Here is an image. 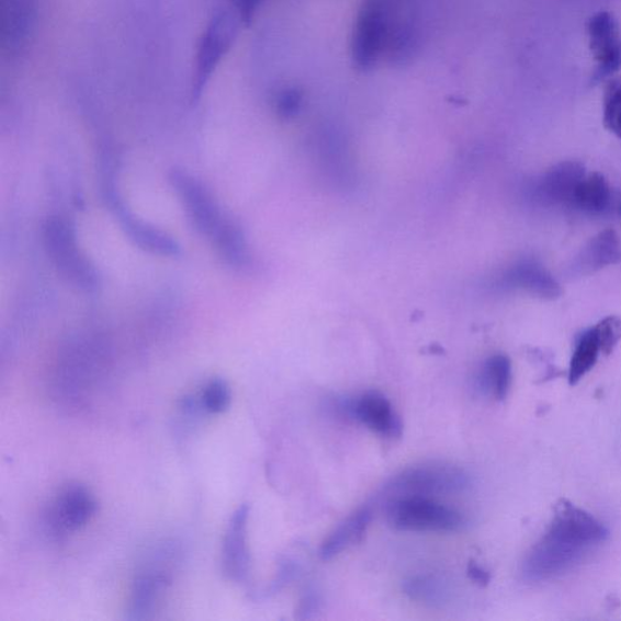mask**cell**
Masks as SVG:
<instances>
[{
	"label": "cell",
	"instance_id": "obj_8",
	"mask_svg": "<svg viewBox=\"0 0 621 621\" xmlns=\"http://www.w3.org/2000/svg\"><path fill=\"white\" fill-rule=\"evenodd\" d=\"M586 31L596 61L592 83L597 84L621 70V33L617 20L607 11L591 16Z\"/></svg>",
	"mask_w": 621,
	"mask_h": 621
},
{
	"label": "cell",
	"instance_id": "obj_1",
	"mask_svg": "<svg viewBox=\"0 0 621 621\" xmlns=\"http://www.w3.org/2000/svg\"><path fill=\"white\" fill-rule=\"evenodd\" d=\"M608 529L592 515L568 500H561L546 533L522 563L528 583L556 579L577 568L606 543Z\"/></svg>",
	"mask_w": 621,
	"mask_h": 621
},
{
	"label": "cell",
	"instance_id": "obj_24",
	"mask_svg": "<svg viewBox=\"0 0 621 621\" xmlns=\"http://www.w3.org/2000/svg\"><path fill=\"white\" fill-rule=\"evenodd\" d=\"M232 2L240 22L250 24L251 20L255 19L264 0H232Z\"/></svg>",
	"mask_w": 621,
	"mask_h": 621
},
{
	"label": "cell",
	"instance_id": "obj_26",
	"mask_svg": "<svg viewBox=\"0 0 621 621\" xmlns=\"http://www.w3.org/2000/svg\"><path fill=\"white\" fill-rule=\"evenodd\" d=\"M297 575V565L291 560H285L281 563L280 571L278 574V579L274 580L272 585L273 591H278L283 588L284 585L292 582Z\"/></svg>",
	"mask_w": 621,
	"mask_h": 621
},
{
	"label": "cell",
	"instance_id": "obj_9",
	"mask_svg": "<svg viewBox=\"0 0 621 621\" xmlns=\"http://www.w3.org/2000/svg\"><path fill=\"white\" fill-rule=\"evenodd\" d=\"M338 409L386 439H399L404 432V424L394 406L377 391H368L360 397L342 399L338 404Z\"/></svg>",
	"mask_w": 621,
	"mask_h": 621
},
{
	"label": "cell",
	"instance_id": "obj_11",
	"mask_svg": "<svg viewBox=\"0 0 621 621\" xmlns=\"http://www.w3.org/2000/svg\"><path fill=\"white\" fill-rule=\"evenodd\" d=\"M248 521L249 506L240 505L229 519L223 542V572L227 579L236 584L249 582L251 573Z\"/></svg>",
	"mask_w": 621,
	"mask_h": 621
},
{
	"label": "cell",
	"instance_id": "obj_3",
	"mask_svg": "<svg viewBox=\"0 0 621 621\" xmlns=\"http://www.w3.org/2000/svg\"><path fill=\"white\" fill-rule=\"evenodd\" d=\"M44 246L55 268L72 284L95 291L100 284L93 263L79 249L74 228L61 217H52L44 226Z\"/></svg>",
	"mask_w": 621,
	"mask_h": 621
},
{
	"label": "cell",
	"instance_id": "obj_15",
	"mask_svg": "<svg viewBox=\"0 0 621 621\" xmlns=\"http://www.w3.org/2000/svg\"><path fill=\"white\" fill-rule=\"evenodd\" d=\"M612 192L600 172L586 174L575 190L571 206L582 213L597 216L611 208Z\"/></svg>",
	"mask_w": 621,
	"mask_h": 621
},
{
	"label": "cell",
	"instance_id": "obj_2",
	"mask_svg": "<svg viewBox=\"0 0 621 621\" xmlns=\"http://www.w3.org/2000/svg\"><path fill=\"white\" fill-rule=\"evenodd\" d=\"M386 521L398 532H458L466 526L463 513L422 497H400L386 505Z\"/></svg>",
	"mask_w": 621,
	"mask_h": 621
},
{
	"label": "cell",
	"instance_id": "obj_16",
	"mask_svg": "<svg viewBox=\"0 0 621 621\" xmlns=\"http://www.w3.org/2000/svg\"><path fill=\"white\" fill-rule=\"evenodd\" d=\"M621 261V244L613 229L594 237L586 246L578 260V268L584 273H594Z\"/></svg>",
	"mask_w": 621,
	"mask_h": 621
},
{
	"label": "cell",
	"instance_id": "obj_14",
	"mask_svg": "<svg viewBox=\"0 0 621 621\" xmlns=\"http://www.w3.org/2000/svg\"><path fill=\"white\" fill-rule=\"evenodd\" d=\"M371 521L372 511L366 508L349 516L321 544L320 558L330 561L339 556L342 551L360 543Z\"/></svg>",
	"mask_w": 621,
	"mask_h": 621
},
{
	"label": "cell",
	"instance_id": "obj_10",
	"mask_svg": "<svg viewBox=\"0 0 621 621\" xmlns=\"http://www.w3.org/2000/svg\"><path fill=\"white\" fill-rule=\"evenodd\" d=\"M106 199L118 217L123 232L137 247L160 257L177 258L181 255V247L174 238L162 229L143 222L126 208L113 183L106 187Z\"/></svg>",
	"mask_w": 621,
	"mask_h": 621
},
{
	"label": "cell",
	"instance_id": "obj_12",
	"mask_svg": "<svg viewBox=\"0 0 621 621\" xmlns=\"http://www.w3.org/2000/svg\"><path fill=\"white\" fill-rule=\"evenodd\" d=\"M170 583V573L156 562L154 566L137 574L133 584L129 607L133 618L146 619L154 613L160 601L163 600Z\"/></svg>",
	"mask_w": 621,
	"mask_h": 621
},
{
	"label": "cell",
	"instance_id": "obj_27",
	"mask_svg": "<svg viewBox=\"0 0 621 621\" xmlns=\"http://www.w3.org/2000/svg\"><path fill=\"white\" fill-rule=\"evenodd\" d=\"M467 575L470 579H473L478 585H487L490 580L489 573L477 566L476 563H470Z\"/></svg>",
	"mask_w": 621,
	"mask_h": 621
},
{
	"label": "cell",
	"instance_id": "obj_20",
	"mask_svg": "<svg viewBox=\"0 0 621 621\" xmlns=\"http://www.w3.org/2000/svg\"><path fill=\"white\" fill-rule=\"evenodd\" d=\"M404 591L411 600L430 606H442L450 600L451 591L436 575H413L404 583Z\"/></svg>",
	"mask_w": 621,
	"mask_h": 621
},
{
	"label": "cell",
	"instance_id": "obj_25",
	"mask_svg": "<svg viewBox=\"0 0 621 621\" xmlns=\"http://www.w3.org/2000/svg\"><path fill=\"white\" fill-rule=\"evenodd\" d=\"M320 605V597L316 594V591L307 592L297 609L298 614H301V619L305 620L314 618L316 613L319 612Z\"/></svg>",
	"mask_w": 621,
	"mask_h": 621
},
{
	"label": "cell",
	"instance_id": "obj_19",
	"mask_svg": "<svg viewBox=\"0 0 621 621\" xmlns=\"http://www.w3.org/2000/svg\"><path fill=\"white\" fill-rule=\"evenodd\" d=\"M511 381V362L504 354L492 355L482 368L479 386L487 395L497 400H504L508 397Z\"/></svg>",
	"mask_w": 621,
	"mask_h": 621
},
{
	"label": "cell",
	"instance_id": "obj_13",
	"mask_svg": "<svg viewBox=\"0 0 621 621\" xmlns=\"http://www.w3.org/2000/svg\"><path fill=\"white\" fill-rule=\"evenodd\" d=\"M586 176L583 165L578 162L561 163L546 172L540 180L538 193L550 204L571 205L575 190Z\"/></svg>",
	"mask_w": 621,
	"mask_h": 621
},
{
	"label": "cell",
	"instance_id": "obj_21",
	"mask_svg": "<svg viewBox=\"0 0 621 621\" xmlns=\"http://www.w3.org/2000/svg\"><path fill=\"white\" fill-rule=\"evenodd\" d=\"M200 408L206 414H222L232 406V388L222 377L212 379L197 396Z\"/></svg>",
	"mask_w": 621,
	"mask_h": 621
},
{
	"label": "cell",
	"instance_id": "obj_7",
	"mask_svg": "<svg viewBox=\"0 0 621 621\" xmlns=\"http://www.w3.org/2000/svg\"><path fill=\"white\" fill-rule=\"evenodd\" d=\"M98 501L83 486H68L59 493L45 512V527L55 538L72 534L97 515Z\"/></svg>",
	"mask_w": 621,
	"mask_h": 621
},
{
	"label": "cell",
	"instance_id": "obj_18",
	"mask_svg": "<svg viewBox=\"0 0 621 621\" xmlns=\"http://www.w3.org/2000/svg\"><path fill=\"white\" fill-rule=\"evenodd\" d=\"M603 354L600 340L594 328L583 332L572 354L568 370V382L577 385L582 379L589 374Z\"/></svg>",
	"mask_w": 621,
	"mask_h": 621
},
{
	"label": "cell",
	"instance_id": "obj_23",
	"mask_svg": "<svg viewBox=\"0 0 621 621\" xmlns=\"http://www.w3.org/2000/svg\"><path fill=\"white\" fill-rule=\"evenodd\" d=\"M594 329L601 342L603 354L611 353L621 340V318L617 316L606 317L598 321Z\"/></svg>",
	"mask_w": 621,
	"mask_h": 621
},
{
	"label": "cell",
	"instance_id": "obj_22",
	"mask_svg": "<svg viewBox=\"0 0 621 621\" xmlns=\"http://www.w3.org/2000/svg\"><path fill=\"white\" fill-rule=\"evenodd\" d=\"M606 128L621 139V79L609 80L603 99Z\"/></svg>",
	"mask_w": 621,
	"mask_h": 621
},
{
	"label": "cell",
	"instance_id": "obj_4",
	"mask_svg": "<svg viewBox=\"0 0 621 621\" xmlns=\"http://www.w3.org/2000/svg\"><path fill=\"white\" fill-rule=\"evenodd\" d=\"M471 485L465 470L453 465L413 466L391 479L385 492L394 498L448 496L464 492Z\"/></svg>",
	"mask_w": 621,
	"mask_h": 621
},
{
	"label": "cell",
	"instance_id": "obj_6",
	"mask_svg": "<svg viewBox=\"0 0 621 621\" xmlns=\"http://www.w3.org/2000/svg\"><path fill=\"white\" fill-rule=\"evenodd\" d=\"M239 18L225 10L215 15L199 43L192 82V100L202 95L217 66L232 49L238 32Z\"/></svg>",
	"mask_w": 621,
	"mask_h": 621
},
{
	"label": "cell",
	"instance_id": "obj_5",
	"mask_svg": "<svg viewBox=\"0 0 621 621\" xmlns=\"http://www.w3.org/2000/svg\"><path fill=\"white\" fill-rule=\"evenodd\" d=\"M169 181L195 232L208 237L215 244L234 222L222 213L221 206L204 183L188 171L172 170Z\"/></svg>",
	"mask_w": 621,
	"mask_h": 621
},
{
	"label": "cell",
	"instance_id": "obj_17",
	"mask_svg": "<svg viewBox=\"0 0 621 621\" xmlns=\"http://www.w3.org/2000/svg\"><path fill=\"white\" fill-rule=\"evenodd\" d=\"M506 281L542 298H556L562 293L556 280L535 262H523L513 268Z\"/></svg>",
	"mask_w": 621,
	"mask_h": 621
}]
</instances>
